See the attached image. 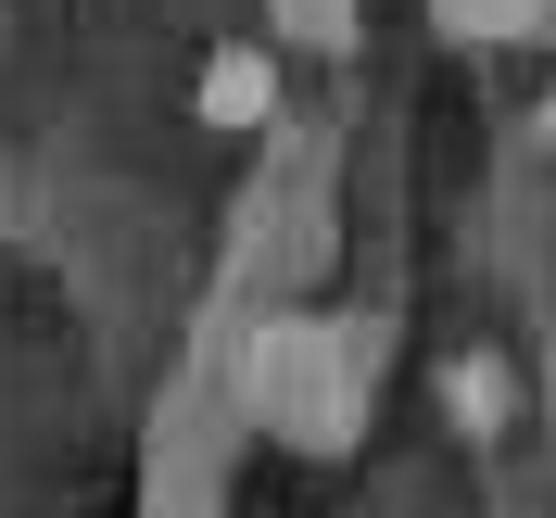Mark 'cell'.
<instances>
[{"mask_svg":"<svg viewBox=\"0 0 556 518\" xmlns=\"http://www.w3.org/2000/svg\"><path fill=\"white\" fill-rule=\"evenodd\" d=\"M531 127H544V152H556V89H544V102H531Z\"/></svg>","mask_w":556,"mask_h":518,"instance_id":"4","label":"cell"},{"mask_svg":"<svg viewBox=\"0 0 556 518\" xmlns=\"http://www.w3.org/2000/svg\"><path fill=\"white\" fill-rule=\"evenodd\" d=\"M342 13H354V0H278V26H291V38H342Z\"/></svg>","mask_w":556,"mask_h":518,"instance_id":"3","label":"cell"},{"mask_svg":"<svg viewBox=\"0 0 556 518\" xmlns=\"http://www.w3.org/2000/svg\"><path fill=\"white\" fill-rule=\"evenodd\" d=\"M190 114H203L215 139H253L278 114V51H266V38H215L203 76H190Z\"/></svg>","mask_w":556,"mask_h":518,"instance_id":"1","label":"cell"},{"mask_svg":"<svg viewBox=\"0 0 556 518\" xmlns=\"http://www.w3.org/2000/svg\"><path fill=\"white\" fill-rule=\"evenodd\" d=\"M443 417L468 443H493V430H506V367H493V354H443Z\"/></svg>","mask_w":556,"mask_h":518,"instance_id":"2","label":"cell"}]
</instances>
